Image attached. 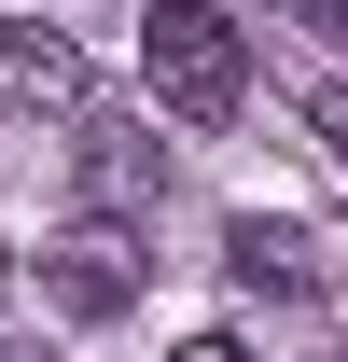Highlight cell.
<instances>
[{
    "mask_svg": "<svg viewBox=\"0 0 348 362\" xmlns=\"http://www.w3.org/2000/svg\"><path fill=\"white\" fill-rule=\"evenodd\" d=\"M223 265L251 279V293H335V251H320L306 223H237V237H223Z\"/></svg>",
    "mask_w": 348,
    "mask_h": 362,
    "instance_id": "277c9868",
    "label": "cell"
},
{
    "mask_svg": "<svg viewBox=\"0 0 348 362\" xmlns=\"http://www.w3.org/2000/svg\"><path fill=\"white\" fill-rule=\"evenodd\" d=\"M168 362H251V349H237V334H195V349H168Z\"/></svg>",
    "mask_w": 348,
    "mask_h": 362,
    "instance_id": "5b68a950",
    "label": "cell"
},
{
    "mask_svg": "<svg viewBox=\"0 0 348 362\" xmlns=\"http://www.w3.org/2000/svg\"><path fill=\"white\" fill-rule=\"evenodd\" d=\"M139 84L168 98L181 126H237V98H251V28H237L223 0H153V14H139Z\"/></svg>",
    "mask_w": 348,
    "mask_h": 362,
    "instance_id": "6da1fadb",
    "label": "cell"
},
{
    "mask_svg": "<svg viewBox=\"0 0 348 362\" xmlns=\"http://www.w3.org/2000/svg\"><path fill=\"white\" fill-rule=\"evenodd\" d=\"M293 14H320V28H348V0H293Z\"/></svg>",
    "mask_w": 348,
    "mask_h": 362,
    "instance_id": "52a82bcc",
    "label": "cell"
},
{
    "mask_svg": "<svg viewBox=\"0 0 348 362\" xmlns=\"http://www.w3.org/2000/svg\"><path fill=\"white\" fill-rule=\"evenodd\" d=\"M306 112H320V139H335V153H348V98H306Z\"/></svg>",
    "mask_w": 348,
    "mask_h": 362,
    "instance_id": "8992f818",
    "label": "cell"
},
{
    "mask_svg": "<svg viewBox=\"0 0 348 362\" xmlns=\"http://www.w3.org/2000/svg\"><path fill=\"white\" fill-rule=\"evenodd\" d=\"M139 279H153V265H139L112 223H70V237L42 251V307H56V320H126Z\"/></svg>",
    "mask_w": 348,
    "mask_h": 362,
    "instance_id": "7a4b0ae2",
    "label": "cell"
},
{
    "mask_svg": "<svg viewBox=\"0 0 348 362\" xmlns=\"http://www.w3.org/2000/svg\"><path fill=\"white\" fill-rule=\"evenodd\" d=\"M0 98L14 112H84V56L56 42V28H14L0 14Z\"/></svg>",
    "mask_w": 348,
    "mask_h": 362,
    "instance_id": "3957f363",
    "label": "cell"
}]
</instances>
